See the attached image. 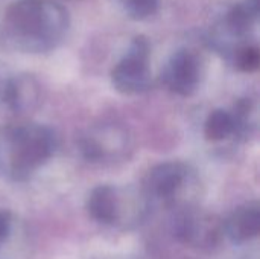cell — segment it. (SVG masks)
Returning a JSON list of instances; mask_svg holds the SVG:
<instances>
[{
	"mask_svg": "<svg viewBox=\"0 0 260 259\" xmlns=\"http://www.w3.org/2000/svg\"><path fill=\"white\" fill-rule=\"evenodd\" d=\"M72 18L53 0H8L0 3V50L47 53L67 37Z\"/></svg>",
	"mask_w": 260,
	"mask_h": 259,
	"instance_id": "1",
	"label": "cell"
},
{
	"mask_svg": "<svg viewBox=\"0 0 260 259\" xmlns=\"http://www.w3.org/2000/svg\"><path fill=\"white\" fill-rule=\"evenodd\" d=\"M56 150L55 131L37 122H17L0 128V174L14 182L30 179Z\"/></svg>",
	"mask_w": 260,
	"mask_h": 259,
	"instance_id": "2",
	"label": "cell"
},
{
	"mask_svg": "<svg viewBox=\"0 0 260 259\" xmlns=\"http://www.w3.org/2000/svg\"><path fill=\"white\" fill-rule=\"evenodd\" d=\"M111 84L122 95H140L152 87L151 43L137 35L111 69Z\"/></svg>",
	"mask_w": 260,
	"mask_h": 259,
	"instance_id": "3",
	"label": "cell"
},
{
	"mask_svg": "<svg viewBox=\"0 0 260 259\" xmlns=\"http://www.w3.org/2000/svg\"><path fill=\"white\" fill-rule=\"evenodd\" d=\"M131 148V137L126 128L114 124L104 122L88 128L79 140V150L84 159L94 163L116 162L126 156Z\"/></svg>",
	"mask_w": 260,
	"mask_h": 259,
	"instance_id": "4",
	"label": "cell"
},
{
	"mask_svg": "<svg viewBox=\"0 0 260 259\" xmlns=\"http://www.w3.org/2000/svg\"><path fill=\"white\" fill-rule=\"evenodd\" d=\"M204 63L198 52L189 47L175 50L161 70L163 85L174 95L192 96L203 82Z\"/></svg>",
	"mask_w": 260,
	"mask_h": 259,
	"instance_id": "5",
	"label": "cell"
},
{
	"mask_svg": "<svg viewBox=\"0 0 260 259\" xmlns=\"http://www.w3.org/2000/svg\"><path fill=\"white\" fill-rule=\"evenodd\" d=\"M190 169L183 162H163L152 166L142 182V195L148 203H174L190 180Z\"/></svg>",
	"mask_w": 260,
	"mask_h": 259,
	"instance_id": "6",
	"label": "cell"
},
{
	"mask_svg": "<svg viewBox=\"0 0 260 259\" xmlns=\"http://www.w3.org/2000/svg\"><path fill=\"white\" fill-rule=\"evenodd\" d=\"M88 215L101 224L116 226L123 217V203L119 188L113 185H99L93 188L87 198Z\"/></svg>",
	"mask_w": 260,
	"mask_h": 259,
	"instance_id": "7",
	"label": "cell"
},
{
	"mask_svg": "<svg viewBox=\"0 0 260 259\" xmlns=\"http://www.w3.org/2000/svg\"><path fill=\"white\" fill-rule=\"evenodd\" d=\"M0 99L15 113L29 111L38 104L40 85L30 75L6 78L0 87Z\"/></svg>",
	"mask_w": 260,
	"mask_h": 259,
	"instance_id": "8",
	"label": "cell"
},
{
	"mask_svg": "<svg viewBox=\"0 0 260 259\" xmlns=\"http://www.w3.org/2000/svg\"><path fill=\"white\" fill-rule=\"evenodd\" d=\"M225 235L230 241L242 244L254 240L260 232V206L257 202L236 208L224 221Z\"/></svg>",
	"mask_w": 260,
	"mask_h": 259,
	"instance_id": "9",
	"label": "cell"
},
{
	"mask_svg": "<svg viewBox=\"0 0 260 259\" xmlns=\"http://www.w3.org/2000/svg\"><path fill=\"white\" fill-rule=\"evenodd\" d=\"M236 134V121L233 111L216 108L209 113L204 122V136L209 142H221Z\"/></svg>",
	"mask_w": 260,
	"mask_h": 259,
	"instance_id": "10",
	"label": "cell"
},
{
	"mask_svg": "<svg viewBox=\"0 0 260 259\" xmlns=\"http://www.w3.org/2000/svg\"><path fill=\"white\" fill-rule=\"evenodd\" d=\"M230 63L241 72L251 73L259 69L260 52L256 43H248L242 47H239L233 56L230 58Z\"/></svg>",
	"mask_w": 260,
	"mask_h": 259,
	"instance_id": "11",
	"label": "cell"
},
{
	"mask_svg": "<svg viewBox=\"0 0 260 259\" xmlns=\"http://www.w3.org/2000/svg\"><path fill=\"white\" fill-rule=\"evenodd\" d=\"M123 12L133 20H146L154 17L161 5V0H119Z\"/></svg>",
	"mask_w": 260,
	"mask_h": 259,
	"instance_id": "12",
	"label": "cell"
},
{
	"mask_svg": "<svg viewBox=\"0 0 260 259\" xmlns=\"http://www.w3.org/2000/svg\"><path fill=\"white\" fill-rule=\"evenodd\" d=\"M12 215L6 209H0V249L8 243L11 232H12Z\"/></svg>",
	"mask_w": 260,
	"mask_h": 259,
	"instance_id": "13",
	"label": "cell"
}]
</instances>
